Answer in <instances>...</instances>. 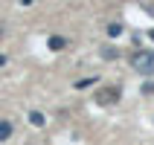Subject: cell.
Instances as JSON below:
<instances>
[{
    "label": "cell",
    "mask_w": 154,
    "mask_h": 145,
    "mask_svg": "<svg viewBox=\"0 0 154 145\" xmlns=\"http://www.w3.org/2000/svg\"><path fill=\"white\" fill-rule=\"evenodd\" d=\"M131 67L140 76H154V50H140L131 55Z\"/></svg>",
    "instance_id": "6da1fadb"
},
{
    "label": "cell",
    "mask_w": 154,
    "mask_h": 145,
    "mask_svg": "<svg viewBox=\"0 0 154 145\" xmlns=\"http://www.w3.org/2000/svg\"><path fill=\"white\" fill-rule=\"evenodd\" d=\"M116 99H119V90H116V87H105V90L96 93V102L99 104H113Z\"/></svg>",
    "instance_id": "7a4b0ae2"
},
{
    "label": "cell",
    "mask_w": 154,
    "mask_h": 145,
    "mask_svg": "<svg viewBox=\"0 0 154 145\" xmlns=\"http://www.w3.org/2000/svg\"><path fill=\"white\" fill-rule=\"evenodd\" d=\"M9 137H12V122L3 119V122H0V142H3V139H9Z\"/></svg>",
    "instance_id": "3957f363"
},
{
    "label": "cell",
    "mask_w": 154,
    "mask_h": 145,
    "mask_svg": "<svg viewBox=\"0 0 154 145\" xmlns=\"http://www.w3.org/2000/svg\"><path fill=\"white\" fill-rule=\"evenodd\" d=\"M29 122H32L35 128H44V122H47V119H44V113H38V110H32V113H29Z\"/></svg>",
    "instance_id": "277c9868"
},
{
    "label": "cell",
    "mask_w": 154,
    "mask_h": 145,
    "mask_svg": "<svg viewBox=\"0 0 154 145\" xmlns=\"http://www.w3.org/2000/svg\"><path fill=\"white\" fill-rule=\"evenodd\" d=\"M50 50H64V47H67V41H64V38H58V35H55V38H50Z\"/></svg>",
    "instance_id": "5b68a950"
},
{
    "label": "cell",
    "mask_w": 154,
    "mask_h": 145,
    "mask_svg": "<svg viewBox=\"0 0 154 145\" xmlns=\"http://www.w3.org/2000/svg\"><path fill=\"white\" fill-rule=\"evenodd\" d=\"M108 35H111V38L122 35V23H111V26H108Z\"/></svg>",
    "instance_id": "8992f818"
},
{
    "label": "cell",
    "mask_w": 154,
    "mask_h": 145,
    "mask_svg": "<svg viewBox=\"0 0 154 145\" xmlns=\"http://www.w3.org/2000/svg\"><path fill=\"white\" fill-rule=\"evenodd\" d=\"M105 58H116V50L113 47H105Z\"/></svg>",
    "instance_id": "52a82bcc"
},
{
    "label": "cell",
    "mask_w": 154,
    "mask_h": 145,
    "mask_svg": "<svg viewBox=\"0 0 154 145\" xmlns=\"http://www.w3.org/2000/svg\"><path fill=\"white\" fill-rule=\"evenodd\" d=\"M3 64H6V55H0V67H3Z\"/></svg>",
    "instance_id": "ba28073f"
},
{
    "label": "cell",
    "mask_w": 154,
    "mask_h": 145,
    "mask_svg": "<svg viewBox=\"0 0 154 145\" xmlns=\"http://www.w3.org/2000/svg\"><path fill=\"white\" fill-rule=\"evenodd\" d=\"M151 41H154V29H151Z\"/></svg>",
    "instance_id": "9c48e42d"
}]
</instances>
